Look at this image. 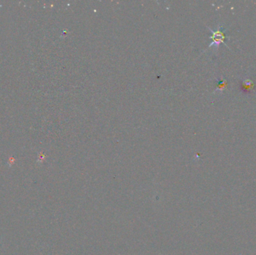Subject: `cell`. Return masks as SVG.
I'll return each instance as SVG.
<instances>
[{
	"label": "cell",
	"instance_id": "obj_1",
	"mask_svg": "<svg viewBox=\"0 0 256 255\" xmlns=\"http://www.w3.org/2000/svg\"><path fill=\"white\" fill-rule=\"evenodd\" d=\"M211 32L213 33V36L211 37V38L213 39V42L211 43L209 45V47H212V46H215L217 47V49L219 47V45L221 44V43H224V39H225V34H224L223 31H222V26H219L218 28L215 31L211 29Z\"/></svg>",
	"mask_w": 256,
	"mask_h": 255
},
{
	"label": "cell",
	"instance_id": "obj_2",
	"mask_svg": "<svg viewBox=\"0 0 256 255\" xmlns=\"http://www.w3.org/2000/svg\"><path fill=\"white\" fill-rule=\"evenodd\" d=\"M243 85L244 86V89L246 91V89L248 88H250L251 86L253 85V83H252V82L251 81V80H245L244 83H243Z\"/></svg>",
	"mask_w": 256,
	"mask_h": 255
}]
</instances>
